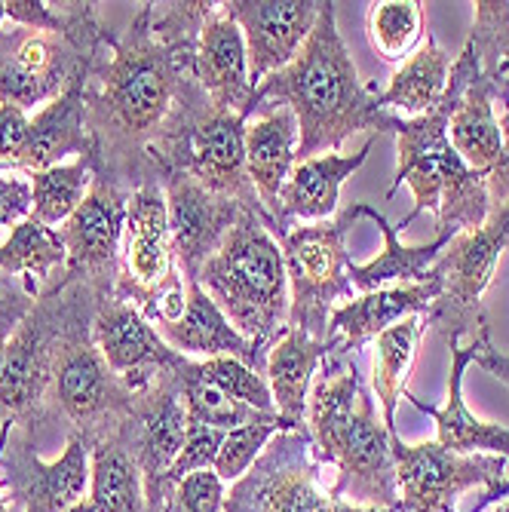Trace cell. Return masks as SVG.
I'll return each instance as SVG.
<instances>
[{"label":"cell","instance_id":"cell-28","mask_svg":"<svg viewBox=\"0 0 509 512\" xmlns=\"http://www.w3.org/2000/svg\"><path fill=\"white\" fill-rule=\"evenodd\" d=\"M372 145L375 138H368L365 148L353 157L322 154L313 160H298L280 191V206H276V224L283 227V234L292 230V221L329 218L338 209L344 178H350L365 163V157L372 154Z\"/></svg>","mask_w":509,"mask_h":512},{"label":"cell","instance_id":"cell-9","mask_svg":"<svg viewBox=\"0 0 509 512\" xmlns=\"http://www.w3.org/2000/svg\"><path fill=\"white\" fill-rule=\"evenodd\" d=\"M368 203H353L329 221L292 227L283 234L280 249L289 273V322L286 329H301L316 341L329 338V319L338 298L353 301L350 283V252L347 234L350 227L365 218Z\"/></svg>","mask_w":509,"mask_h":512},{"label":"cell","instance_id":"cell-13","mask_svg":"<svg viewBox=\"0 0 509 512\" xmlns=\"http://www.w3.org/2000/svg\"><path fill=\"white\" fill-rule=\"evenodd\" d=\"M399 512H454L457 497L470 488H494L503 482L506 457L500 454H454L439 442L405 445L390 436Z\"/></svg>","mask_w":509,"mask_h":512},{"label":"cell","instance_id":"cell-32","mask_svg":"<svg viewBox=\"0 0 509 512\" xmlns=\"http://www.w3.org/2000/svg\"><path fill=\"white\" fill-rule=\"evenodd\" d=\"M451 65H454L451 56L436 43L433 34H427V43L414 56H408L402 68L393 74L390 86L378 92V105L390 114L393 108L411 117L430 114L445 96Z\"/></svg>","mask_w":509,"mask_h":512},{"label":"cell","instance_id":"cell-39","mask_svg":"<svg viewBox=\"0 0 509 512\" xmlns=\"http://www.w3.org/2000/svg\"><path fill=\"white\" fill-rule=\"evenodd\" d=\"M276 433H310V430H298L295 424H289L286 417L280 414H270L264 421H255V424H246V427H237L224 436V445L215 457V473L221 482H237L249 473L252 463L264 454L267 442L276 436Z\"/></svg>","mask_w":509,"mask_h":512},{"label":"cell","instance_id":"cell-40","mask_svg":"<svg viewBox=\"0 0 509 512\" xmlns=\"http://www.w3.org/2000/svg\"><path fill=\"white\" fill-rule=\"evenodd\" d=\"M200 368H203V375L215 387H221L227 396H234L237 402H243V405H249L255 411L276 414L267 378L258 375V371H252L249 365H243L240 359H234V356H215V359H203Z\"/></svg>","mask_w":509,"mask_h":512},{"label":"cell","instance_id":"cell-33","mask_svg":"<svg viewBox=\"0 0 509 512\" xmlns=\"http://www.w3.org/2000/svg\"><path fill=\"white\" fill-rule=\"evenodd\" d=\"M424 316H405L402 322L390 325L387 332H381L378 341V359H375V393L384 411V427L390 436L396 433V405L405 393L408 368L414 362V350L424 335Z\"/></svg>","mask_w":509,"mask_h":512},{"label":"cell","instance_id":"cell-5","mask_svg":"<svg viewBox=\"0 0 509 512\" xmlns=\"http://www.w3.org/2000/svg\"><path fill=\"white\" fill-rule=\"evenodd\" d=\"M454 96L445 89L442 102L424 117H402L396 129V148H399V169L390 184L387 197H393L402 181L414 191V209L402 218V230L418 218L421 212L439 215V234L457 237L464 230H476L485 224L491 212L488 197V178L491 172L470 169L460 154L454 151L448 138V120L454 114Z\"/></svg>","mask_w":509,"mask_h":512},{"label":"cell","instance_id":"cell-2","mask_svg":"<svg viewBox=\"0 0 509 512\" xmlns=\"http://www.w3.org/2000/svg\"><path fill=\"white\" fill-rule=\"evenodd\" d=\"M338 4L322 0L316 25L292 65L255 89V108H289L298 120V160L338 154L353 132H393L402 117L378 105V83H362L335 25ZM295 160V163H298Z\"/></svg>","mask_w":509,"mask_h":512},{"label":"cell","instance_id":"cell-30","mask_svg":"<svg viewBox=\"0 0 509 512\" xmlns=\"http://www.w3.org/2000/svg\"><path fill=\"white\" fill-rule=\"evenodd\" d=\"M365 218H372L381 234H384V252L372 261V264H353L350 261V283L353 289H359L362 295L365 292H378V289H387V283H399V286H421V283H430V270L433 264L442 258L445 246L454 240V237H445L439 234L433 243L427 246H402L399 243V234L396 227L378 212L368 206L365 209Z\"/></svg>","mask_w":509,"mask_h":512},{"label":"cell","instance_id":"cell-43","mask_svg":"<svg viewBox=\"0 0 509 512\" xmlns=\"http://www.w3.org/2000/svg\"><path fill=\"white\" fill-rule=\"evenodd\" d=\"M224 497H227V491H224V482L218 479V473L197 470L175 485L163 512H221Z\"/></svg>","mask_w":509,"mask_h":512},{"label":"cell","instance_id":"cell-44","mask_svg":"<svg viewBox=\"0 0 509 512\" xmlns=\"http://www.w3.org/2000/svg\"><path fill=\"white\" fill-rule=\"evenodd\" d=\"M7 19H13L22 28L65 34L77 25L80 4H68V13H53L50 4H43V0H7Z\"/></svg>","mask_w":509,"mask_h":512},{"label":"cell","instance_id":"cell-3","mask_svg":"<svg viewBox=\"0 0 509 512\" xmlns=\"http://www.w3.org/2000/svg\"><path fill=\"white\" fill-rule=\"evenodd\" d=\"M310 454L319 463H335L338 479L329 488L335 500L353 506H399V479L390 433L375 414V399L362 390L353 356L332 353L322 362V378L307 399Z\"/></svg>","mask_w":509,"mask_h":512},{"label":"cell","instance_id":"cell-37","mask_svg":"<svg viewBox=\"0 0 509 512\" xmlns=\"http://www.w3.org/2000/svg\"><path fill=\"white\" fill-rule=\"evenodd\" d=\"M65 258H68V249L59 237V230L46 227L28 215L25 221L13 227L10 240L0 246V273H10V276L25 273L43 289L50 283L53 267H62Z\"/></svg>","mask_w":509,"mask_h":512},{"label":"cell","instance_id":"cell-10","mask_svg":"<svg viewBox=\"0 0 509 512\" xmlns=\"http://www.w3.org/2000/svg\"><path fill=\"white\" fill-rule=\"evenodd\" d=\"M509 249V203H494L485 224L457 234L442 258L433 264L430 276L442 283V295L424 313V325L433 329L448 347L460 344L488 322L482 295L491 286L500 255Z\"/></svg>","mask_w":509,"mask_h":512},{"label":"cell","instance_id":"cell-8","mask_svg":"<svg viewBox=\"0 0 509 512\" xmlns=\"http://www.w3.org/2000/svg\"><path fill=\"white\" fill-rule=\"evenodd\" d=\"M105 37L108 28L96 19V4H80V19L65 34L22 25L0 31V105L19 111L50 105L99 56Z\"/></svg>","mask_w":509,"mask_h":512},{"label":"cell","instance_id":"cell-45","mask_svg":"<svg viewBox=\"0 0 509 512\" xmlns=\"http://www.w3.org/2000/svg\"><path fill=\"white\" fill-rule=\"evenodd\" d=\"M31 120L13 105H0V169H19Z\"/></svg>","mask_w":509,"mask_h":512},{"label":"cell","instance_id":"cell-4","mask_svg":"<svg viewBox=\"0 0 509 512\" xmlns=\"http://www.w3.org/2000/svg\"><path fill=\"white\" fill-rule=\"evenodd\" d=\"M197 283L258 353L267 356L286 335L289 273L280 243L258 215L243 212L203 264Z\"/></svg>","mask_w":509,"mask_h":512},{"label":"cell","instance_id":"cell-16","mask_svg":"<svg viewBox=\"0 0 509 512\" xmlns=\"http://www.w3.org/2000/svg\"><path fill=\"white\" fill-rule=\"evenodd\" d=\"M89 485V448L80 433H68L59 460L37 454V436L13 427L0 454V488L22 512H68Z\"/></svg>","mask_w":509,"mask_h":512},{"label":"cell","instance_id":"cell-6","mask_svg":"<svg viewBox=\"0 0 509 512\" xmlns=\"http://www.w3.org/2000/svg\"><path fill=\"white\" fill-rule=\"evenodd\" d=\"M74 310L56 344L53 371V411L65 417L71 433H80L86 448L120 430L135 405V393L108 368L105 356L92 341L99 295L86 283H74Z\"/></svg>","mask_w":509,"mask_h":512},{"label":"cell","instance_id":"cell-27","mask_svg":"<svg viewBox=\"0 0 509 512\" xmlns=\"http://www.w3.org/2000/svg\"><path fill=\"white\" fill-rule=\"evenodd\" d=\"M338 347V335L316 341L301 329H286V335L267 353L264 378L273 393L276 414L286 417L298 430H307V390L316 375V365L326 362Z\"/></svg>","mask_w":509,"mask_h":512},{"label":"cell","instance_id":"cell-46","mask_svg":"<svg viewBox=\"0 0 509 512\" xmlns=\"http://www.w3.org/2000/svg\"><path fill=\"white\" fill-rule=\"evenodd\" d=\"M31 215V181L0 178V227L19 224Z\"/></svg>","mask_w":509,"mask_h":512},{"label":"cell","instance_id":"cell-12","mask_svg":"<svg viewBox=\"0 0 509 512\" xmlns=\"http://www.w3.org/2000/svg\"><path fill=\"white\" fill-rule=\"evenodd\" d=\"M184 279L172 258L166 194L160 181H148L129 194L123 252H120V279L114 295L135 304L145 319L169 292H181Z\"/></svg>","mask_w":509,"mask_h":512},{"label":"cell","instance_id":"cell-20","mask_svg":"<svg viewBox=\"0 0 509 512\" xmlns=\"http://www.w3.org/2000/svg\"><path fill=\"white\" fill-rule=\"evenodd\" d=\"M322 0H227L221 4L246 40L249 80L258 89L270 74L295 62L307 43Z\"/></svg>","mask_w":509,"mask_h":512},{"label":"cell","instance_id":"cell-53","mask_svg":"<svg viewBox=\"0 0 509 512\" xmlns=\"http://www.w3.org/2000/svg\"><path fill=\"white\" fill-rule=\"evenodd\" d=\"M497 512H509V500H506V503H503V506H500Z\"/></svg>","mask_w":509,"mask_h":512},{"label":"cell","instance_id":"cell-17","mask_svg":"<svg viewBox=\"0 0 509 512\" xmlns=\"http://www.w3.org/2000/svg\"><path fill=\"white\" fill-rule=\"evenodd\" d=\"M175 169L191 172L203 188L218 197L240 203L246 212L258 215L264 227L280 240L283 227L264 209L255 184L246 169V120L230 111L209 108L191 129L188 145L181 148Z\"/></svg>","mask_w":509,"mask_h":512},{"label":"cell","instance_id":"cell-15","mask_svg":"<svg viewBox=\"0 0 509 512\" xmlns=\"http://www.w3.org/2000/svg\"><path fill=\"white\" fill-rule=\"evenodd\" d=\"M184 362V359H181ZM145 482V512L166 509V476L184 448L188 433V411H184L178 368L163 371L142 393L120 427Z\"/></svg>","mask_w":509,"mask_h":512},{"label":"cell","instance_id":"cell-48","mask_svg":"<svg viewBox=\"0 0 509 512\" xmlns=\"http://www.w3.org/2000/svg\"><path fill=\"white\" fill-rule=\"evenodd\" d=\"M500 497H509V479H503V482H500V485H494V488H485L482 500H479L470 512H482L488 503H494V500H500Z\"/></svg>","mask_w":509,"mask_h":512},{"label":"cell","instance_id":"cell-19","mask_svg":"<svg viewBox=\"0 0 509 512\" xmlns=\"http://www.w3.org/2000/svg\"><path fill=\"white\" fill-rule=\"evenodd\" d=\"M166 194L172 258L181 270V279H197L203 264L221 246L227 230L243 218V206L212 194L209 188L181 169H169L160 175Z\"/></svg>","mask_w":509,"mask_h":512},{"label":"cell","instance_id":"cell-49","mask_svg":"<svg viewBox=\"0 0 509 512\" xmlns=\"http://www.w3.org/2000/svg\"><path fill=\"white\" fill-rule=\"evenodd\" d=\"M497 126H500V135H503V154L509 157V111H503Z\"/></svg>","mask_w":509,"mask_h":512},{"label":"cell","instance_id":"cell-35","mask_svg":"<svg viewBox=\"0 0 509 512\" xmlns=\"http://www.w3.org/2000/svg\"><path fill=\"white\" fill-rule=\"evenodd\" d=\"M178 384H181V399H184V411H188V421L197 424H209L218 430H237L255 421H264V411H255L243 402H237L234 396H227L221 387H215L206 375L200 362L184 356V362L178 365Z\"/></svg>","mask_w":509,"mask_h":512},{"label":"cell","instance_id":"cell-41","mask_svg":"<svg viewBox=\"0 0 509 512\" xmlns=\"http://www.w3.org/2000/svg\"><path fill=\"white\" fill-rule=\"evenodd\" d=\"M224 436L227 430H218V427H209V424H197V421H188V433H184V448L178 454V460L172 463V470L166 476V497H172L175 485L191 476L197 470H212L215 467V457L224 445ZM169 503V500H166Z\"/></svg>","mask_w":509,"mask_h":512},{"label":"cell","instance_id":"cell-26","mask_svg":"<svg viewBox=\"0 0 509 512\" xmlns=\"http://www.w3.org/2000/svg\"><path fill=\"white\" fill-rule=\"evenodd\" d=\"M442 295V283L430 276V283L421 286H387L378 292H365L344 307L332 310L329 335L341 338L338 353L356 356L368 341H375L390 325L402 322L405 316H424L433 301Z\"/></svg>","mask_w":509,"mask_h":512},{"label":"cell","instance_id":"cell-7","mask_svg":"<svg viewBox=\"0 0 509 512\" xmlns=\"http://www.w3.org/2000/svg\"><path fill=\"white\" fill-rule=\"evenodd\" d=\"M74 283L62 273L50 276L10 338L4 368H0V433L22 427L37 439L43 430L56 424L53 411V371H56V344L74 310Z\"/></svg>","mask_w":509,"mask_h":512},{"label":"cell","instance_id":"cell-18","mask_svg":"<svg viewBox=\"0 0 509 512\" xmlns=\"http://www.w3.org/2000/svg\"><path fill=\"white\" fill-rule=\"evenodd\" d=\"M448 89L454 96V114L448 120V138L470 169L491 172L488 197L494 203H509V157L503 154V135L494 120V89L479 74L470 46L457 56L448 74Z\"/></svg>","mask_w":509,"mask_h":512},{"label":"cell","instance_id":"cell-23","mask_svg":"<svg viewBox=\"0 0 509 512\" xmlns=\"http://www.w3.org/2000/svg\"><path fill=\"white\" fill-rule=\"evenodd\" d=\"M160 338L181 356H234L264 375L267 356L258 353L252 341H246L230 319L218 310V304L206 295L197 279H184V313L175 322H151Z\"/></svg>","mask_w":509,"mask_h":512},{"label":"cell","instance_id":"cell-42","mask_svg":"<svg viewBox=\"0 0 509 512\" xmlns=\"http://www.w3.org/2000/svg\"><path fill=\"white\" fill-rule=\"evenodd\" d=\"M37 295H40V286L34 283V279L0 273V368H4L10 338L16 335L22 319L31 313Z\"/></svg>","mask_w":509,"mask_h":512},{"label":"cell","instance_id":"cell-14","mask_svg":"<svg viewBox=\"0 0 509 512\" xmlns=\"http://www.w3.org/2000/svg\"><path fill=\"white\" fill-rule=\"evenodd\" d=\"M129 194L114 184L96 178L89 194L77 206V212L56 227L68 249L62 264V279L68 283H86L99 298L114 295L120 279V252L126 230Z\"/></svg>","mask_w":509,"mask_h":512},{"label":"cell","instance_id":"cell-51","mask_svg":"<svg viewBox=\"0 0 509 512\" xmlns=\"http://www.w3.org/2000/svg\"><path fill=\"white\" fill-rule=\"evenodd\" d=\"M0 512H19V509H16V506H13V503L4 497V488H0Z\"/></svg>","mask_w":509,"mask_h":512},{"label":"cell","instance_id":"cell-21","mask_svg":"<svg viewBox=\"0 0 509 512\" xmlns=\"http://www.w3.org/2000/svg\"><path fill=\"white\" fill-rule=\"evenodd\" d=\"M92 341L105 356L108 368L132 393H142L154 378L178 368L184 359L160 338L142 310L117 295L99 301L96 319H92Z\"/></svg>","mask_w":509,"mask_h":512},{"label":"cell","instance_id":"cell-34","mask_svg":"<svg viewBox=\"0 0 509 512\" xmlns=\"http://www.w3.org/2000/svg\"><path fill=\"white\" fill-rule=\"evenodd\" d=\"M31 218L46 227H62L83 197L89 194L96 172H92L89 157H77L71 166H53L43 172H31Z\"/></svg>","mask_w":509,"mask_h":512},{"label":"cell","instance_id":"cell-11","mask_svg":"<svg viewBox=\"0 0 509 512\" xmlns=\"http://www.w3.org/2000/svg\"><path fill=\"white\" fill-rule=\"evenodd\" d=\"M310 433H276L249 473L230 485L221 512H399L353 506L319 491V463Z\"/></svg>","mask_w":509,"mask_h":512},{"label":"cell","instance_id":"cell-47","mask_svg":"<svg viewBox=\"0 0 509 512\" xmlns=\"http://www.w3.org/2000/svg\"><path fill=\"white\" fill-rule=\"evenodd\" d=\"M476 341H479V350H476V359H473V362H476L479 368H485L488 375H494L500 384L509 387V356L500 353V350L491 344V329H488V322L476 332Z\"/></svg>","mask_w":509,"mask_h":512},{"label":"cell","instance_id":"cell-31","mask_svg":"<svg viewBox=\"0 0 509 512\" xmlns=\"http://www.w3.org/2000/svg\"><path fill=\"white\" fill-rule=\"evenodd\" d=\"M89 500L96 512H145L142 470L120 430L89 445Z\"/></svg>","mask_w":509,"mask_h":512},{"label":"cell","instance_id":"cell-36","mask_svg":"<svg viewBox=\"0 0 509 512\" xmlns=\"http://www.w3.org/2000/svg\"><path fill=\"white\" fill-rule=\"evenodd\" d=\"M467 46L503 111H509V0H479Z\"/></svg>","mask_w":509,"mask_h":512},{"label":"cell","instance_id":"cell-50","mask_svg":"<svg viewBox=\"0 0 509 512\" xmlns=\"http://www.w3.org/2000/svg\"><path fill=\"white\" fill-rule=\"evenodd\" d=\"M68 512H96V506H92V500L86 497V500H80V503H74Z\"/></svg>","mask_w":509,"mask_h":512},{"label":"cell","instance_id":"cell-25","mask_svg":"<svg viewBox=\"0 0 509 512\" xmlns=\"http://www.w3.org/2000/svg\"><path fill=\"white\" fill-rule=\"evenodd\" d=\"M451 375H448V402L445 408H436L424 399L414 396L408 387H405V399L418 408L421 414H430L436 421V433H439V445L454 451V454H500V457H509V430L500 427V424H488V421H479V417L467 408L464 402V371L467 365L476 359V350H479V341L473 338L470 347H457L451 344Z\"/></svg>","mask_w":509,"mask_h":512},{"label":"cell","instance_id":"cell-52","mask_svg":"<svg viewBox=\"0 0 509 512\" xmlns=\"http://www.w3.org/2000/svg\"><path fill=\"white\" fill-rule=\"evenodd\" d=\"M7 19V0H0V22Z\"/></svg>","mask_w":509,"mask_h":512},{"label":"cell","instance_id":"cell-38","mask_svg":"<svg viewBox=\"0 0 509 512\" xmlns=\"http://www.w3.org/2000/svg\"><path fill=\"white\" fill-rule=\"evenodd\" d=\"M424 31V4L418 0H384L368 7V37L384 62H402Z\"/></svg>","mask_w":509,"mask_h":512},{"label":"cell","instance_id":"cell-29","mask_svg":"<svg viewBox=\"0 0 509 512\" xmlns=\"http://www.w3.org/2000/svg\"><path fill=\"white\" fill-rule=\"evenodd\" d=\"M298 160V120L289 108H270L261 120L246 123V169L264 209L276 218L280 191Z\"/></svg>","mask_w":509,"mask_h":512},{"label":"cell","instance_id":"cell-24","mask_svg":"<svg viewBox=\"0 0 509 512\" xmlns=\"http://www.w3.org/2000/svg\"><path fill=\"white\" fill-rule=\"evenodd\" d=\"M96 59L77 71V77L68 83V89L59 99L43 105L40 114H34V120L28 126L25 151L19 157L22 172L31 175V172L53 169L68 154H77V157L92 154L89 135H86V86H89V74H92Z\"/></svg>","mask_w":509,"mask_h":512},{"label":"cell","instance_id":"cell-22","mask_svg":"<svg viewBox=\"0 0 509 512\" xmlns=\"http://www.w3.org/2000/svg\"><path fill=\"white\" fill-rule=\"evenodd\" d=\"M197 77L215 111L240 114L249 123L255 114V86L249 80L246 40L240 25L224 16L221 4L197 40Z\"/></svg>","mask_w":509,"mask_h":512},{"label":"cell","instance_id":"cell-1","mask_svg":"<svg viewBox=\"0 0 509 512\" xmlns=\"http://www.w3.org/2000/svg\"><path fill=\"white\" fill-rule=\"evenodd\" d=\"M215 0L142 4L123 34L108 31L86 86L92 172L132 194L175 169L194 123L212 108L197 77V40Z\"/></svg>","mask_w":509,"mask_h":512}]
</instances>
